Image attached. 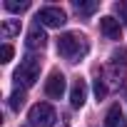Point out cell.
Wrapping results in <instances>:
<instances>
[{
  "mask_svg": "<svg viewBox=\"0 0 127 127\" xmlns=\"http://www.w3.org/2000/svg\"><path fill=\"white\" fill-rule=\"evenodd\" d=\"M90 50L87 45V37L80 35V32H62L57 37V52L65 57L67 62H77L80 57H85Z\"/></svg>",
  "mask_w": 127,
  "mask_h": 127,
  "instance_id": "6da1fadb",
  "label": "cell"
},
{
  "mask_svg": "<svg viewBox=\"0 0 127 127\" xmlns=\"http://www.w3.org/2000/svg\"><path fill=\"white\" fill-rule=\"evenodd\" d=\"M40 77V60L28 55L23 62H20V67L15 70V82L23 85V87H32Z\"/></svg>",
  "mask_w": 127,
  "mask_h": 127,
  "instance_id": "7a4b0ae2",
  "label": "cell"
},
{
  "mask_svg": "<svg viewBox=\"0 0 127 127\" xmlns=\"http://www.w3.org/2000/svg\"><path fill=\"white\" fill-rule=\"evenodd\" d=\"M28 120H30L32 127H52L55 120H57V115H55L52 105H47V102H37V105L30 107Z\"/></svg>",
  "mask_w": 127,
  "mask_h": 127,
  "instance_id": "3957f363",
  "label": "cell"
},
{
  "mask_svg": "<svg viewBox=\"0 0 127 127\" xmlns=\"http://www.w3.org/2000/svg\"><path fill=\"white\" fill-rule=\"evenodd\" d=\"M35 20H40V25H45V28H62V25L67 23V15H65L62 8L50 5V8H42Z\"/></svg>",
  "mask_w": 127,
  "mask_h": 127,
  "instance_id": "277c9868",
  "label": "cell"
},
{
  "mask_svg": "<svg viewBox=\"0 0 127 127\" xmlns=\"http://www.w3.org/2000/svg\"><path fill=\"white\" fill-rule=\"evenodd\" d=\"M45 95L52 97V100H60L65 95V75L62 72H57V70L50 72V77L45 80Z\"/></svg>",
  "mask_w": 127,
  "mask_h": 127,
  "instance_id": "5b68a950",
  "label": "cell"
},
{
  "mask_svg": "<svg viewBox=\"0 0 127 127\" xmlns=\"http://www.w3.org/2000/svg\"><path fill=\"white\" fill-rule=\"evenodd\" d=\"M85 100H87V85H85V80H75V85L70 90V105L75 110H80L85 105Z\"/></svg>",
  "mask_w": 127,
  "mask_h": 127,
  "instance_id": "8992f818",
  "label": "cell"
},
{
  "mask_svg": "<svg viewBox=\"0 0 127 127\" xmlns=\"http://www.w3.org/2000/svg\"><path fill=\"white\" fill-rule=\"evenodd\" d=\"M100 30L110 37V40H120V35H122V28H120V20H115L112 15H105L102 20H100Z\"/></svg>",
  "mask_w": 127,
  "mask_h": 127,
  "instance_id": "52a82bcc",
  "label": "cell"
},
{
  "mask_svg": "<svg viewBox=\"0 0 127 127\" xmlns=\"http://www.w3.org/2000/svg\"><path fill=\"white\" fill-rule=\"evenodd\" d=\"M45 45H47V35H45V30H42L40 25H32L30 32H28V47H30V50H42Z\"/></svg>",
  "mask_w": 127,
  "mask_h": 127,
  "instance_id": "ba28073f",
  "label": "cell"
},
{
  "mask_svg": "<svg viewBox=\"0 0 127 127\" xmlns=\"http://www.w3.org/2000/svg\"><path fill=\"white\" fill-rule=\"evenodd\" d=\"M105 127H127V120H125V112L120 105H112L105 115Z\"/></svg>",
  "mask_w": 127,
  "mask_h": 127,
  "instance_id": "9c48e42d",
  "label": "cell"
},
{
  "mask_svg": "<svg viewBox=\"0 0 127 127\" xmlns=\"http://www.w3.org/2000/svg\"><path fill=\"white\" fill-rule=\"evenodd\" d=\"M0 32H3V37H15V35H20V20H5L3 28H0Z\"/></svg>",
  "mask_w": 127,
  "mask_h": 127,
  "instance_id": "30bf717a",
  "label": "cell"
},
{
  "mask_svg": "<svg viewBox=\"0 0 127 127\" xmlns=\"http://www.w3.org/2000/svg\"><path fill=\"white\" fill-rule=\"evenodd\" d=\"M97 8H100L97 0H92V3H82V0H77V3H75V10H77L80 15H92Z\"/></svg>",
  "mask_w": 127,
  "mask_h": 127,
  "instance_id": "8fae6325",
  "label": "cell"
},
{
  "mask_svg": "<svg viewBox=\"0 0 127 127\" xmlns=\"http://www.w3.org/2000/svg\"><path fill=\"white\" fill-rule=\"evenodd\" d=\"M8 105H10V110L20 112V107L25 105V92H23V90H15V92L10 95V102H8Z\"/></svg>",
  "mask_w": 127,
  "mask_h": 127,
  "instance_id": "7c38bea8",
  "label": "cell"
},
{
  "mask_svg": "<svg viewBox=\"0 0 127 127\" xmlns=\"http://www.w3.org/2000/svg\"><path fill=\"white\" fill-rule=\"evenodd\" d=\"M28 8H30L28 0H23V3H18V0H5V10H10V13H25Z\"/></svg>",
  "mask_w": 127,
  "mask_h": 127,
  "instance_id": "4fadbf2b",
  "label": "cell"
},
{
  "mask_svg": "<svg viewBox=\"0 0 127 127\" xmlns=\"http://www.w3.org/2000/svg\"><path fill=\"white\" fill-rule=\"evenodd\" d=\"M105 95H107V85L97 77V80H95V97H97V100H105Z\"/></svg>",
  "mask_w": 127,
  "mask_h": 127,
  "instance_id": "5bb4252c",
  "label": "cell"
},
{
  "mask_svg": "<svg viewBox=\"0 0 127 127\" xmlns=\"http://www.w3.org/2000/svg\"><path fill=\"white\" fill-rule=\"evenodd\" d=\"M10 60H13V47L3 45V47H0V62H10Z\"/></svg>",
  "mask_w": 127,
  "mask_h": 127,
  "instance_id": "9a60e30c",
  "label": "cell"
},
{
  "mask_svg": "<svg viewBox=\"0 0 127 127\" xmlns=\"http://www.w3.org/2000/svg\"><path fill=\"white\" fill-rule=\"evenodd\" d=\"M117 62H122V65H127V50L112 52V62H110V65H117Z\"/></svg>",
  "mask_w": 127,
  "mask_h": 127,
  "instance_id": "2e32d148",
  "label": "cell"
},
{
  "mask_svg": "<svg viewBox=\"0 0 127 127\" xmlns=\"http://www.w3.org/2000/svg\"><path fill=\"white\" fill-rule=\"evenodd\" d=\"M115 10H117V13H127V3H117Z\"/></svg>",
  "mask_w": 127,
  "mask_h": 127,
  "instance_id": "e0dca14e",
  "label": "cell"
}]
</instances>
